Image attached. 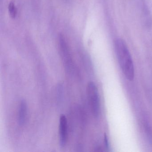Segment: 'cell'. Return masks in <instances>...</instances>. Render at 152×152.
Returning <instances> with one entry per match:
<instances>
[{
    "instance_id": "1",
    "label": "cell",
    "mask_w": 152,
    "mask_h": 152,
    "mask_svg": "<svg viewBox=\"0 0 152 152\" xmlns=\"http://www.w3.org/2000/svg\"><path fill=\"white\" fill-rule=\"evenodd\" d=\"M114 48L117 60L123 73L128 80L132 81L135 74L134 65L126 43L123 40L118 38L115 41Z\"/></svg>"
},
{
    "instance_id": "2",
    "label": "cell",
    "mask_w": 152,
    "mask_h": 152,
    "mask_svg": "<svg viewBox=\"0 0 152 152\" xmlns=\"http://www.w3.org/2000/svg\"><path fill=\"white\" fill-rule=\"evenodd\" d=\"M87 95L91 113L93 116L97 118L100 113V99L97 88L92 82L89 83L87 86Z\"/></svg>"
},
{
    "instance_id": "3",
    "label": "cell",
    "mask_w": 152,
    "mask_h": 152,
    "mask_svg": "<svg viewBox=\"0 0 152 152\" xmlns=\"http://www.w3.org/2000/svg\"><path fill=\"white\" fill-rule=\"evenodd\" d=\"M59 45L61 56L67 68L72 67V60L69 48L64 37L62 34L59 37Z\"/></svg>"
},
{
    "instance_id": "4",
    "label": "cell",
    "mask_w": 152,
    "mask_h": 152,
    "mask_svg": "<svg viewBox=\"0 0 152 152\" xmlns=\"http://www.w3.org/2000/svg\"><path fill=\"white\" fill-rule=\"evenodd\" d=\"M59 144L61 147L66 145L68 140V126L67 119L64 115H61L59 118Z\"/></svg>"
},
{
    "instance_id": "5",
    "label": "cell",
    "mask_w": 152,
    "mask_h": 152,
    "mask_svg": "<svg viewBox=\"0 0 152 152\" xmlns=\"http://www.w3.org/2000/svg\"><path fill=\"white\" fill-rule=\"evenodd\" d=\"M27 115V106L24 100H21L19 105L18 112V122L21 125H23L26 121Z\"/></svg>"
},
{
    "instance_id": "6",
    "label": "cell",
    "mask_w": 152,
    "mask_h": 152,
    "mask_svg": "<svg viewBox=\"0 0 152 152\" xmlns=\"http://www.w3.org/2000/svg\"><path fill=\"white\" fill-rule=\"evenodd\" d=\"M9 11L10 14V16L13 18H15L16 16L17 13V10L16 7L15 5L14 4V2H11L10 3L9 5Z\"/></svg>"
},
{
    "instance_id": "7",
    "label": "cell",
    "mask_w": 152,
    "mask_h": 152,
    "mask_svg": "<svg viewBox=\"0 0 152 152\" xmlns=\"http://www.w3.org/2000/svg\"><path fill=\"white\" fill-rule=\"evenodd\" d=\"M104 145L105 146V147L107 149H108L109 147V144H108V139H107V136L106 134H104Z\"/></svg>"
}]
</instances>
